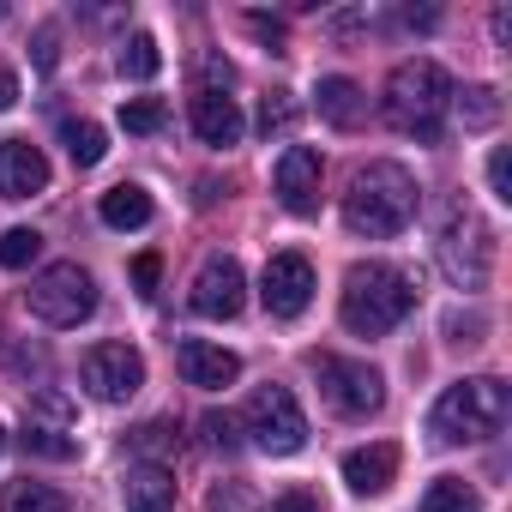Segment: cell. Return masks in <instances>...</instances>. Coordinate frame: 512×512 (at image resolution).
<instances>
[{"label": "cell", "instance_id": "obj_1", "mask_svg": "<svg viewBox=\"0 0 512 512\" xmlns=\"http://www.w3.org/2000/svg\"><path fill=\"white\" fill-rule=\"evenodd\" d=\"M452 79L440 61L416 55V61H398L392 79H386V127L416 139V145H434L440 127H446V109H452Z\"/></svg>", "mask_w": 512, "mask_h": 512}, {"label": "cell", "instance_id": "obj_2", "mask_svg": "<svg viewBox=\"0 0 512 512\" xmlns=\"http://www.w3.org/2000/svg\"><path fill=\"white\" fill-rule=\"evenodd\" d=\"M410 217H416V175H410L404 163L380 157V163L356 169V181H350V193H344V223H350V235L386 241V235L410 229Z\"/></svg>", "mask_w": 512, "mask_h": 512}, {"label": "cell", "instance_id": "obj_3", "mask_svg": "<svg viewBox=\"0 0 512 512\" xmlns=\"http://www.w3.org/2000/svg\"><path fill=\"white\" fill-rule=\"evenodd\" d=\"M410 308H416L410 272H398V266H386V260H362V266L344 272V302H338V314H344V326H350L356 338H386V332H398V326L410 320Z\"/></svg>", "mask_w": 512, "mask_h": 512}, {"label": "cell", "instance_id": "obj_4", "mask_svg": "<svg viewBox=\"0 0 512 512\" xmlns=\"http://www.w3.org/2000/svg\"><path fill=\"white\" fill-rule=\"evenodd\" d=\"M506 410H512L506 386L488 380V374H476V380H458V386H446V392L434 398L428 434H434L440 446H476V440H494V434L506 428Z\"/></svg>", "mask_w": 512, "mask_h": 512}, {"label": "cell", "instance_id": "obj_5", "mask_svg": "<svg viewBox=\"0 0 512 512\" xmlns=\"http://www.w3.org/2000/svg\"><path fill=\"white\" fill-rule=\"evenodd\" d=\"M434 260H440V272H446L458 290H482L488 272H494V229H488L464 199H446V205H440Z\"/></svg>", "mask_w": 512, "mask_h": 512}, {"label": "cell", "instance_id": "obj_6", "mask_svg": "<svg viewBox=\"0 0 512 512\" xmlns=\"http://www.w3.org/2000/svg\"><path fill=\"white\" fill-rule=\"evenodd\" d=\"M25 308H31V320L67 332V326H79V320L97 314V278H91L79 260L43 266V272L31 278V290H25Z\"/></svg>", "mask_w": 512, "mask_h": 512}, {"label": "cell", "instance_id": "obj_7", "mask_svg": "<svg viewBox=\"0 0 512 512\" xmlns=\"http://www.w3.org/2000/svg\"><path fill=\"white\" fill-rule=\"evenodd\" d=\"M241 434L260 452H272V458H290V452L308 446V416H302L290 386H260L247 398V410H241Z\"/></svg>", "mask_w": 512, "mask_h": 512}, {"label": "cell", "instance_id": "obj_8", "mask_svg": "<svg viewBox=\"0 0 512 512\" xmlns=\"http://www.w3.org/2000/svg\"><path fill=\"white\" fill-rule=\"evenodd\" d=\"M314 374H320L326 404H332L338 416H350V422H362V416H374V410L386 404V380H380V368H368V362H350V356H314Z\"/></svg>", "mask_w": 512, "mask_h": 512}, {"label": "cell", "instance_id": "obj_9", "mask_svg": "<svg viewBox=\"0 0 512 512\" xmlns=\"http://www.w3.org/2000/svg\"><path fill=\"white\" fill-rule=\"evenodd\" d=\"M79 380L97 404H127L145 386V356L133 344H91L79 362Z\"/></svg>", "mask_w": 512, "mask_h": 512}, {"label": "cell", "instance_id": "obj_10", "mask_svg": "<svg viewBox=\"0 0 512 512\" xmlns=\"http://www.w3.org/2000/svg\"><path fill=\"white\" fill-rule=\"evenodd\" d=\"M260 302H266L272 320L308 314V302H314V266H308V253H272L266 278H260Z\"/></svg>", "mask_w": 512, "mask_h": 512}, {"label": "cell", "instance_id": "obj_11", "mask_svg": "<svg viewBox=\"0 0 512 512\" xmlns=\"http://www.w3.org/2000/svg\"><path fill=\"white\" fill-rule=\"evenodd\" d=\"M193 314L199 320H235L241 308H247V278H241V266L229 260V253H217V260H205L199 266V278H193Z\"/></svg>", "mask_w": 512, "mask_h": 512}, {"label": "cell", "instance_id": "obj_12", "mask_svg": "<svg viewBox=\"0 0 512 512\" xmlns=\"http://www.w3.org/2000/svg\"><path fill=\"white\" fill-rule=\"evenodd\" d=\"M272 187H278V205L296 211V217H314L320 211V151L314 145H290L272 169Z\"/></svg>", "mask_w": 512, "mask_h": 512}, {"label": "cell", "instance_id": "obj_13", "mask_svg": "<svg viewBox=\"0 0 512 512\" xmlns=\"http://www.w3.org/2000/svg\"><path fill=\"white\" fill-rule=\"evenodd\" d=\"M175 368L187 386H205V392H223L241 380V356L223 350V344H205V338H181L175 344Z\"/></svg>", "mask_w": 512, "mask_h": 512}, {"label": "cell", "instance_id": "obj_14", "mask_svg": "<svg viewBox=\"0 0 512 512\" xmlns=\"http://www.w3.org/2000/svg\"><path fill=\"white\" fill-rule=\"evenodd\" d=\"M43 187H49V157L31 139L0 145V199H37Z\"/></svg>", "mask_w": 512, "mask_h": 512}, {"label": "cell", "instance_id": "obj_15", "mask_svg": "<svg viewBox=\"0 0 512 512\" xmlns=\"http://www.w3.org/2000/svg\"><path fill=\"white\" fill-rule=\"evenodd\" d=\"M187 121H193L199 145H217V151L241 145V133H247V121H241L235 97H211V91H193V109H187Z\"/></svg>", "mask_w": 512, "mask_h": 512}, {"label": "cell", "instance_id": "obj_16", "mask_svg": "<svg viewBox=\"0 0 512 512\" xmlns=\"http://www.w3.org/2000/svg\"><path fill=\"white\" fill-rule=\"evenodd\" d=\"M392 476H398V446L392 440L344 452V488L350 494H380V488H392Z\"/></svg>", "mask_w": 512, "mask_h": 512}, {"label": "cell", "instance_id": "obj_17", "mask_svg": "<svg viewBox=\"0 0 512 512\" xmlns=\"http://www.w3.org/2000/svg\"><path fill=\"white\" fill-rule=\"evenodd\" d=\"M121 500H127V512H175V476H169V464H133L127 482H121Z\"/></svg>", "mask_w": 512, "mask_h": 512}, {"label": "cell", "instance_id": "obj_18", "mask_svg": "<svg viewBox=\"0 0 512 512\" xmlns=\"http://www.w3.org/2000/svg\"><path fill=\"white\" fill-rule=\"evenodd\" d=\"M97 217H103L109 229H145V223L157 217V205H151V193H145L139 181H121V187H109V193L97 199Z\"/></svg>", "mask_w": 512, "mask_h": 512}, {"label": "cell", "instance_id": "obj_19", "mask_svg": "<svg viewBox=\"0 0 512 512\" xmlns=\"http://www.w3.org/2000/svg\"><path fill=\"white\" fill-rule=\"evenodd\" d=\"M314 103H320V115H326L332 127H356V121L368 115V97H362V85H356V79H344V73H332V79H320V91H314Z\"/></svg>", "mask_w": 512, "mask_h": 512}, {"label": "cell", "instance_id": "obj_20", "mask_svg": "<svg viewBox=\"0 0 512 512\" xmlns=\"http://www.w3.org/2000/svg\"><path fill=\"white\" fill-rule=\"evenodd\" d=\"M0 512H73V506H67L61 488L25 476V482H7V488H0Z\"/></svg>", "mask_w": 512, "mask_h": 512}, {"label": "cell", "instance_id": "obj_21", "mask_svg": "<svg viewBox=\"0 0 512 512\" xmlns=\"http://www.w3.org/2000/svg\"><path fill=\"white\" fill-rule=\"evenodd\" d=\"M61 145H67V157H73L79 169H97V163L109 157V133H103L97 121H61Z\"/></svg>", "mask_w": 512, "mask_h": 512}, {"label": "cell", "instance_id": "obj_22", "mask_svg": "<svg viewBox=\"0 0 512 512\" xmlns=\"http://www.w3.org/2000/svg\"><path fill=\"white\" fill-rule=\"evenodd\" d=\"M115 67H121V79H157V67H163V49H157V37H151V31H133V37L121 43Z\"/></svg>", "mask_w": 512, "mask_h": 512}, {"label": "cell", "instance_id": "obj_23", "mask_svg": "<svg viewBox=\"0 0 512 512\" xmlns=\"http://www.w3.org/2000/svg\"><path fill=\"white\" fill-rule=\"evenodd\" d=\"M422 512H482V500L464 476H434L422 494Z\"/></svg>", "mask_w": 512, "mask_h": 512}, {"label": "cell", "instance_id": "obj_24", "mask_svg": "<svg viewBox=\"0 0 512 512\" xmlns=\"http://www.w3.org/2000/svg\"><path fill=\"white\" fill-rule=\"evenodd\" d=\"M37 253H43L37 229H7V235H0V266H7V272H25Z\"/></svg>", "mask_w": 512, "mask_h": 512}, {"label": "cell", "instance_id": "obj_25", "mask_svg": "<svg viewBox=\"0 0 512 512\" xmlns=\"http://www.w3.org/2000/svg\"><path fill=\"white\" fill-rule=\"evenodd\" d=\"M458 115H464V127H494V121H500V97H494L488 85H470V91L458 97Z\"/></svg>", "mask_w": 512, "mask_h": 512}, {"label": "cell", "instance_id": "obj_26", "mask_svg": "<svg viewBox=\"0 0 512 512\" xmlns=\"http://www.w3.org/2000/svg\"><path fill=\"white\" fill-rule=\"evenodd\" d=\"M169 121V103H157V97H133V103H121V127L127 133H157Z\"/></svg>", "mask_w": 512, "mask_h": 512}, {"label": "cell", "instance_id": "obj_27", "mask_svg": "<svg viewBox=\"0 0 512 512\" xmlns=\"http://www.w3.org/2000/svg\"><path fill=\"white\" fill-rule=\"evenodd\" d=\"M19 446L37 452V458H73V452H79V440H67V434H55V428H37V422H25Z\"/></svg>", "mask_w": 512, "mask_h": 512}, {"label": "cell", "instance_id": "obj_28", "mask_svg": "<svg viewBox=\"0 0 512 512\" xmlns=\"http://www.w3.org/2000/svg\"><path fill=\"white\" fill-rule=\"evenodd\" d=\"M127 446H133V458H139V464H151V452H169V446H175V428H169V422H145Z\"/></svg>", "mask_w": 512, "mask_h": 512}, {"label": "cell", "instance_id": "obj_29", "mask_svg": "<svg viewBox=\"0 0 512 512\" xmlns=\"http://www.w3.org/2000/svg\"><path fill=\"white\" fill-rule=\"evenodd\" d=\"M290 121H296V103H290V91H272V97L260 103V133L272 139V133H284Z\"/></svg>", "mask_w": 512, "mask_h": 512}, {"label": "cell", "instance_id": "obj_30", "mask_svg": "<svg viewBox=\"0 0 512 512\" xmlns=\"http://www.w3.org/2000/svg\"><path fill=\"white\" fill-rule=\"evenodd\" d=\"M229 85H235V67H229L223 55H205V61H199V91H211V97H223Z\"/></svg>", "mask_w": 512, "mask_h": 512}, {"label": "cell", "instance_id": "obj_31", "mask_svg": "<svg viewBox=\"0 0 512 512\" xmlns=\"http://www.w3.org/2000/svg\"><path fill=\"white\" fill-rule=\"evenodd\" d=\"M205 506H211V512H253V494H247L241 482H217Z\"/></svg>", "mask_w": 512, "mask_h": 512}, {"label": "cell", "instance_id": "obj_32", "mask_svg": "<svg viewBox=\"0 0 512 512\" xmlns=\"http://www.w3.org/2000/svg\"><path fill=\"white\" fill-rule=\"evenodd\" d=\"M199 428H205V440H211L217 452H235V446H241V440H235V422H229L223 410H205V422H199Z\"/></svg>", "mask_w": 512, "mask_h": 512}, {"label": "cell", "instance_id": "obj_33", "mask_svg": "<svg viewBox=\"0 0 512 512\" xmlns=\"http://www.w3.org/2000/svg\"><path fill=\"white\" fill-rule=\"evenodd\" d=\"M55 61H61V37L43 25V31H37V43H31V67H37V73H55Z\"/></svg>", "mask_w": 512, "mask_h": 512}, {"label": "cell", "instance_id": "obj_34", "mask_svg": "<svg viewBox=\"0 0 512 512\" xmlns=\"http://www.w3.org/2000/svg\"><path fill=\"white\" fill-rule=\"evenodd\" d=\"M157 278H163V253H139V260H133V284H139V296H157Z\"/></svg>", "mask_w": 512, "mask_h": 512}, {"label": "cell", "instance_id": "obj_35", "mask_svg": "<svg viewBox=\"0 0 512 512\" xmlns=\"http://www.w3.org/2000/svg\"><path fill=\"white\" fill-rule=\"evenodd\" d=\"M488 187H494V199H512V157H506V145L488 157Z\"/></svg>", "mask_w": 512, "mask_h": 512}, {"label": "cell", "instance_id": "obj_36", "mask_svg": "<svg viewBox=\"0 0 512 512\" xmlns=\"http://www.w3.org/2000/svg\"><path fill=\"white\" fill-rule=\"evenodd\" d=\"M272 512H326V506H320V500H314L308 488H290V494H284V500H278Z\"/></svg>", "mask_w": 512, "mask_h": 512}, {"label": "cell", "instance_id": "obj_37", "mask_svg": "<svg viewBox=\"0 0 512 512\" xmlns=\"http://www.w3.org/2000/svg\"><path fill=\"white\" fill-rule=\"evenodd\" d=\"M247 31H253V37H266V43H284V25L266 19V13H247Z\"/></svg>", "mask_w": 512, "mask_h": 512}, {"label": "cell", "instance_id": "obj_38", "mask_svg": "<svg viewBox=\"0 0 512 512\" xmlns=\"http://www.w3.org/2000/svg\"><path fill=\"white\" fill-rule=\"evenodd\" d=\"M404 25H410V31H434V25H440V13H434V7H422V13H416V7H404Z\"/></svg>", "mask_w": 512, "mask_h": 512}, {"label": "cell", "instance_id": "obj_39", "mask_svg": "<svg viewBox=\"0 0 512 512\" xmlns=\"http://www.w3.org/2000/svg\"><path fill=\"white\" fill-rule=\"evenodd\" d=\"M13 103H19V73L0 67V109H13Z\"/></svg>", "mask_w": 512, "mask_h": 512}, {"label": "cell", "instance_id": "obj_40", "mask_svg": "<svg viewBox=\"0 0 512 512\" xmlns=\"http://www.w3.org/2000/svg\"><path fill=\"white\" fill-rule=\"evenodd\" d=\"M494 43H500V49L512 43V13H506V7H494Z\"/></svg>", "mask_w": 512, "mask_h": 512}, {"label": "cell", "instance_id": "obj_41", "mask_svg": "<svg viewBox=\"0 0 512 512\" xmlns=\"http://www.w3.org/2000/svg\"><path fill=\"white\" fill-rule=\"evenodd\" d=\"M0 19H7V7H0Z\"/></svg>", "mask_w": 512, "mask_h": 512}, {"label": "cell", "instance_id": "obj_42", "mask_svg": "<svg viewBox=\"0 0 512 512\" xmlns=\"http://www.w3.org/2000/svg\"><path fill=\"white\" fill-rule=\"evenodd\" d=\"M0 446H7V434H0Z\"/></svg>", "mask_w": 512, "mask_h": 512}]
</instances>
